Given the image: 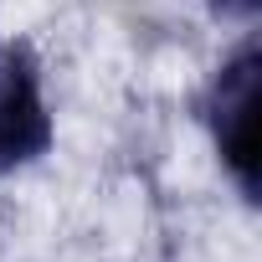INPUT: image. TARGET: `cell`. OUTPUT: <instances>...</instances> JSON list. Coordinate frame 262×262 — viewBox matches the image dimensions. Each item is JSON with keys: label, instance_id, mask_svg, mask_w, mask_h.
I'll use <instances>...</instances> for the list:
<instances>
[{"label": "cell", "instance_id": "6da1fadb", "mask_svg": "<svg viewBox=\"0 0 262 262\" xmlns=\"http://www.w3.org/2000/svg\"><path fill=\"white\" fill-rule=\"evenodd\" d=\"M257 41L247 36L211 77L201 113L211 128V144L226 165V175L236 180L242 201H257Z\"/></svg>", "mask_w": 262, "mask_h": 262}, {"label": "cell", "instance_id": "7a4b0ae2", "mask_svg": "<svg viewBox=\"0 0 262 262\" xmlns=\"http://www.w3.org/2000/svg\"><path fill=\"white\" fill-rule=\"evenodd\" d=\"M52 149V108L41 67L21 41H0V175L21 170Z\"/></svg>", "mask_w": 262, "mask_h": 262}, {"label": "cell", "instance_id": "3957f363", "mask_svg": "<svg viewBox=\"0 0 262 262\" xmlns=\"http://www.w3.org/2000/svg\"><path fill=\"white\" fill-rule=\"evenodd\" d=\"M211 6H216L221 16H252V11L262 6V0H211Z\"/></svg>", "mask_w": 262, "mask_h": 262}]
</instances>
